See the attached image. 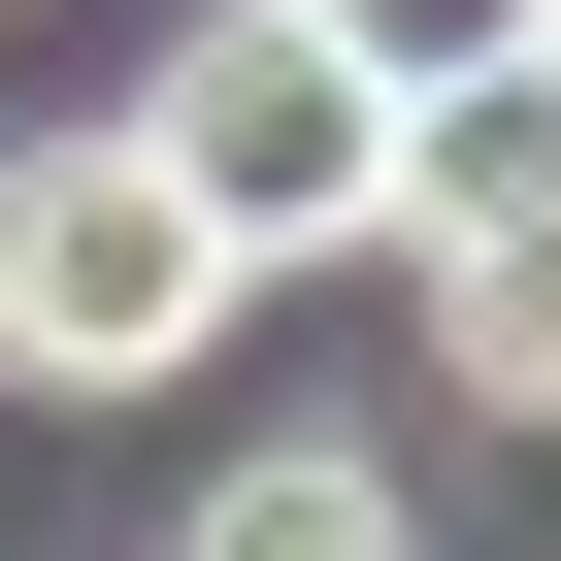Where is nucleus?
I'll list each match as a JSON object with an SVG mask.
<instances>
[{
  "label": "nucleus",
  "mask_w": 561,
  "mask_h": 561,
  "mask_svg": "<svg viewBox=\"0 0 561 561\" xmlns=\"http://www.w3.org/2000/svg\"><path fill=\"white\" fill-rule=\"evenodd\" d=\"M298 34H331L364 100H462V67H528V0H298Z\"/></svg>",
  "instance_id": "nucleus-5"
},
{
  "label": "nucleus",
  "mask_w": 561,
  "mask_h": 561,
  "mask_svg": "<svg viewBox=\"0 0 561 561\" xmlns=\"http://www.w3.org/2000/svg\"><path fill=\"white\" fill-rule=\"evenodd\" d=\"M430 331H462V397H495V430H561V198L430 231Z\"/></svg>",
  "instance_id": "nucleus-3"
},
{
  "label": "nucleus",
  "mask_w": 561,
  "mask_h": 561,
  "mask_svg": "<svg viewBox=\"0 0 561 561\" xmlns=\"http://www.w3.org/2000/svg\"><path fill=\"white\" fill-rule=\"evenodd\" d=\"M231 298H264V264L165 198V133H34V165H0V364H34V397H165Z\"/></svg>",
  "instance_id": "nucleus-1"
},
{
  "label": "nucleus",
  "mask_w": 561,
  "mask_h": 561,
  "mask_svg": "<svg viewBox=\"0 0 561 561\" xmlns=\"http://www.w3.org/2000/svg\"><path fill=\"white\" fill-rule=\"evenodd\" d=\"M165 198H198L231 264H397V100L298 34V0H231V34L165 67Z\"/></svg>",
  "instance_id": "nucleus-2"
},
{
  "label": "nucleus",
  "mask_w": 561,
  "mask_h": 561,
  "mask_svg": "<svg viewBox=\"0 0 561 561\" xmlns=\"http://www.w3.org/2000/svg\"><path fill=\"white\" fill-rule=\"evenodd\" d=\"M165 561H430V528H397V462H231Z\"/></svg>",
  "instance_id": "nucleus-4"
}]
</instances>
